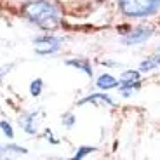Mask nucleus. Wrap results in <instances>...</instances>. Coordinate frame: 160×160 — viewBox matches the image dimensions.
I'll use <instances>...</instances> for the list:
<instances>
[{
    "label": "nucleus",
    "instance_id": "nucleus-1",
    "mask_svg": "<svg viewBox=\"0 0 160 160\" xmlns=\"http://www.w3.org/2000/svg\"><path fill=\"white\" fill-rule=\"evenodd\" d=\"M23 14L30 23L37 24L44 32L56 30L61 23V12L51 0H32L23 7Z\"/></svg>",
    "mask_w": 160,
    "mask_h": 160
},
{
    "label": "nucleus",
    "instance_id": "nucleus-2",
    "mask_svg": "<svg viewBox=\"0 0 160 160\" xmlns=\"http://www.w3.org/2000/svg\"><path fill=\"white\" fill-rule=\"evenodd\" d=\"M120 12L132 19L150 18L160 11V0H118Z\"/></svg>",
    "mask_w": 160,
    "mask_h": 160
},
{
    "label": "nucleus",
    "instance_id": "nucleus-3",
    "mask_svg": "<svg viewBox=\"0 0 160 160\" xmlns=\"http://www.w3.org/2000/svg\"><path fill=\"white\" fill-rule=\"evenodd\" d=\"M64 40L61 37H54V35H42L37 37L33 40V49H35L37 54L40 56H51L54 52H58L61 49Z\"/></svg>",
    "mask_w": 160,
    "mask_h": 160
},
{
    "label": "nucleus",
    "instance_id": "nucleus-4",
    "mask_svg": "<svg viewBox=\"0 0 160 160\" xmlns=\"http://www.w3.org/2000/svg\"><path fill=\"white\" fill-rule=\"evenodd\" d=\"M153 35L152 26H138V28L131 30L127 35L124 37V44L125 45H139L144 44L146 40H150Z\"/></svg>",
    "mask_w": 160,
    "mask_h": 160
},
{
    "label": "nucleus",
    "instance_id": "nucleus-5",
    "mask_svg": "<svg viewBox=\"0 0 160 160\" xmlns=\"http://www.w3.org/2000/svg\"><path fill=\"white\" fill-rule=\"evenodd\" d=\"M38 112H30V113H24L23 117H19V125L23 127V131L26 134H37L38 131Z\"/></svg>",
    "mask_w": 160,
    "mask_h": 160
},
{
    "label": "nucleus",
    "instance_id": "nucleus-6",
    "mask_svg": "<svg viewBox=\"0 0 160 160\" xmlns=\"http://www.w3.org/2000/svg\"><path fill=\"white\" fill-rule=\"evenodd\" d=\"M85 103H92V104H101V106H113L115 101L108 96V94H104V92H94V94H89V96L82 98L78 101V104H85Z\"/></svg>",
    "mask_w": 160,
    "mask_h": 160
},
{
    "label": "nucleus",
    "instance_id": "nucleus-7",
    "mask_svg": "<svg viewBox=\"0 0 160 160\" xmlns=\"http://www.w3.org/2000/svg\"><path fill=\"white\" fill-rule=\"evenodd\" d=\"M96 87L99 89V91H112V89L118 87V80H117L112 73H103V75L98 77Z\"/></svg>",
    "mask_w": 160,
    "mask_h": 160
},
{
    "label": "nucleus",
    "instance_id": "nucleus-8",
    "mask_svg": "<svg viewBox=\"0 0 160 160\" xmlns=\"http://www.w3.org/2000/svg\"><path fill=\"white\" fill-rule=\"evenodd\" d=\"M66 64H68V66H73V68H77V70H80V72H84L87 77H92V73H94L92 72L91 63H89L87 59H78V58H77V59H68Z\"/></svg>",
    "mask_w": 160,
    "mask_h": 160
},
{
    "label": "nucleus",
    "instance_id": "nucleus-9",
    "mask_svg": "<svg viewBox=\"0 0 160 160\" xmlns=\"http://www.w3.org/2000/svg\"><path fill=\"white\" fill-rule=\"evenodd\" d=\"M96 152H98L96 146H80V148L75 152V155H73V160H82V158H85L87 155L96 153Z\"/></svg>",
    "mask_w": 160,
    "mask_h": 160
},
{
    "label": "nucleus",
    "instance_id": "nucleus-10",
    "mask_svg": "<svg viewBox=\"0 0 160 160\" xmlns=\"http://www.w3.org/2000/svg\"><path fill=\"white\" fill-rule=\"evenodd\" d=\"M129 80H141L139 70H125V72H122L118 82H129Z\"/></svg>",
    "mask_w": 160,
    "mask_h": 160
},
{
    "label": "nucleus",
    "instance_id": "nucleus-11",
    "mask_svg": "<svg viewBox=\"0 0 160 160\" xmlns=\"http://www.w3.org/2000/svg\"><path fill=\"white\" fill-rule=\"evenodd\" d=\"M42 89H44V82H42V78L32 80V84H30V94H32L33 98H38L40 94H42Z\"/></svg>",
    "mask_w": 160,
    "mask_h": 160
},
{
    "label": "nucleus",
    "instance_id": "nucleus-12",
    "mask_svg": "<svg viewBox=\"0 0 160 160\" xmlns=\"http://www.w3.org/2000/svg\"><path fill=\"white\" fill-rule=\"evenodd\" d=\"M155 68H158V64H157V61H155V58H148L146 61H143V63L139 64V72H144V73H148V72H152V70H155Z\"/></svg>",
    "mask_w": 160,
    "mask_h": 160
},
{
    "label": "nucleus",
    "instance_id": "nucleus-13",
    "mask_svg": "<svg viewBox=\"0 0 160 160\" xmlns=\"http://www.w3.org/2000/svg\"><path fill=\"white\" fill-rule=\"evenodd\" d=\"M0 152H14V153H28V150L23 148V146H18V144L11 143V144H5L0 148Z\"/></svg>",
    "mask_w": 160,
    "mask_h": 160
},
{
    "label": "nucleus",
    "instance_id": "nucleus-14",
    "mask_svg": "<svg viewBox=\"0 0 160 160\" xmlns=\"http://www.w3.org/2000/svg\"><path fill=\"white\" fill-rule=\"evenodd\" d=\"M0 129H2V132H4L9 139H14V131H12V125L9 124V122L2 120V122H0Z\"/></svg>",
    "mask_w": 160,
    "mask_h": 160
},
{
    "label": "nucleus",
    "instance_id": "nucleus-15",
    "mask_svg": "<svg viewBox=\"0 0 160 160\" xmlns=\"http://www.w3.org/2000/svg\"><path fill=\"white\" fill-rule=\"evenodd\" d=\"M61 122H63L64 127L72 129L73 125H75V115H72V113H68V115H64L63 118H61Z\"/></svg>",
    "mask_w": 160,
    "mask_h": 160
},
{
    "label": "nucleus",
    "instance_id": "nucleus-16",
    "mask_svg": "<svg viewBox=\"0 0 160 160\" xmlns=\"http://www.w3.org/2000/svg\"><path fill=\"white\" fill-rule=\"evenodd\" d=\"M44 136L47 138V139L51 141L52 144H58V143H59V141H58L56 138H54V134H52V131H51V129H45V131H44Z\"/></svg>",
    "mask_w": 160,
    "mask_h": 160
},
{
    "label": "nucleus",
    "instance_id": "nucleus-17",
    "mask_svg": "<svg viewBox=\"0 0 160 160\" xmlns=\"http://www.w3.org/2000/svg\"><path fill=\"white\" fill-rule=\"evenodd\" d=\"M12 66H14V64H5V66H2V68H0V78L7 75V73L12 70Z\"/></svg>",
    "mask_w": 160,
    "mask_h": 160
},
{
    "label": "nucleus",
    "instance_id": "nucleus-18",
    "mask_svg": "<svg viewBox=\"0 0 160 160\" xmlns=\"http://www.w3.org/2000/svg\"><path fill=\"white\" fill-rule=\"evenodd\" d=\"M153 58H155V61H157V64H158V66H160V54H158V56H153Z\"/></svg>",
    "mask_w": 160,
    "mask_h": 160
},
{
    "label": "nucleus",
    "instance_id": "nucleus-19",
    "mask_svg": "<svg viewBox=\"0 0 160 160\" xmlns=\"http://www.w3.org/2000/svg\"><path fill=\"white\" fill-rule=\"evenodd\" d=\"M158 52H160V47H158Z\"/></svg>",
    "mask_w": 160,
    "mask_h": 160
}]
</instances>
